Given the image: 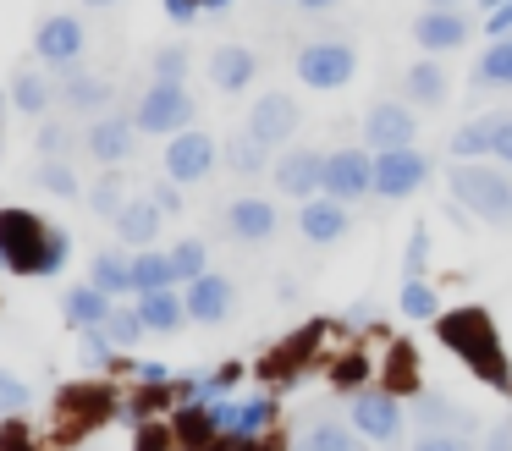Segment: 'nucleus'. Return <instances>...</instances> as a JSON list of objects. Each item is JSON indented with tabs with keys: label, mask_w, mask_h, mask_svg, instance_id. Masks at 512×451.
<instances>
[{
	"label": "nucleus",
	"mask_w": 512,
	"mask_h": 451,
	"mask_svg": "<svg viewBox=\"0 0 512 451\" xmlns=\"http://www.w3.org/2000/svg\"><path fill=\"white\" fill-rule=\"evenodd\" d=\"M56 94H61L67 110H83V116H105V105H111V83L94 77V72H72V66L61 72Z\"/></svg>",
	"instance_id": "obj_21"
},
{
	"label": "nucleus",
	"mask_w": 512,
	"mask_h": 451,
	"mask_svg": "<svg viewBox=\"0 0 512 451\" xmlns=\"http://www.w3.org/2000/svg\"><path fill=\"white\" fill-rule=\"evenodd\" d=\"M424 253H430V237H424V226H419V231H413V242H408V259H402V264H408V281H419V275H424V264H430Z\"/></svg>",
	"instance_id": "obj_45"
},
{
	"label": "nucleus",
	"mask_w": 512,
	"mask_h": 451,
	"mask_svg": "<svg viewBox=\"0 0 512 451\" xmlns=\"http://www.w3.org/2000/svg\"><path fill=\"white\" fill-rule=\"evenodd\" d=\"M358 374H364V363H358V358H353V363H342V369H336V380H342V385H353V380H358Z\"/></svg>",
	"instance_id": "obj_53"
},
{
	"label": "nucleus",
	"mask_w": 512,
	"mask_h": 451,
	"mask_svg": "<svg viewBox=\"0 0 512 451\" xmlns=\"http://www.w3.org/2000/svg\"><path fill=\"white\" fill-rule=\"evenodd\" d=\"M171 264H177V281H199L204 264H210V248H204L199 237H188V242H177V248H171Z\"/></svg>",
	"instance_id": "obj_37"
},
{
	"label": "nucleus",
	"mask_w": 512,
	"mask_h": 451,
	"mask_svg": "<svg viewBox=\"0 0 512 451\" xmlns=\"http://www.w3.org/2000/svg\"><path fill=\"white\" fill-rule=\"evenodd\" d=\"M490 154H496V160L512 171V110H501V116H490Z\"/></svg>",
	"instance_id": "obj_41"
},
{
	"label": "nucleus",
	"mask_w": 512,
	"mask_h": 451,
	"mask_svg": "<svg viewBox=\"0 0 512 451\" xmlns=\"http://www.w3.org/2000/svg\"><path fill=\"white\" fill-rule=\"evenodd\" d=\"M138 314L149 330H177L188 319V297H177V286H160V292H138Z\"/></svg>",
	"instance_id": "obj_22"
},
{
	"label": "nucleus",
	"mask_w": 512,
	"mask_h": 451,
	"mask_svg": "<svg viewBox=\"0 0 512 451\" xmlns=\"http://www.w3.org/2000/svg\"><path fill=\"white\" fill-rule=\"evenodd\" d=\"M430 11H463V0H424Z\"/></svg>",
	"instance_id": "obj_55"
},
{
	"label": "nucleus",
	"mask_w": 512,
	"mask_h": 451,
	"mask_svg": "<svg viewBox=\"0 0 512 451\" xmlns=\"http://www.w3.org/2000/svg\"><path fill=\"white\" fill-rule=\"evenodd\" d=\"M111 297H105L100 292V286H72V292H67V325L72 330H89V325H105V314H111Z\"/></svg>",
	"instance_id": "obj_25"
},
{
	"label": "nucleus",
	"mask_w": 512,
	"mask_h": 451,
	"mask_svg": "<svg viewBox=\"0 0 512 451\" xmlns=\"http://www.w3.org/2000/svg\"><path fill=\"white\" fill-rule=\"evenodd\" d=\"M446 83H452V77L441 72V61H413V66H408V77H402L408 99H413V105H424V110L446 105Z\"/></svg>",
	"instance_id": "obj_23"
},
{
	"label": "nucleus",
	"mask_w": 512,
	"mask_h": 451,
	"mask_svg": "<svg viewBox=\"0 0 512 451\" xmlns=\"http://www.w3.org/2000/svg\"><path fill=\"white\" fill-rule=\"evenodd\" d=\"M149 198H155V204L166 209V215H177V209H182V182H171V176H166V182L149 187Z\"/></svg>",
	"instance_id": "obj_47"
},
{
	"label": "nucleus",
	"mask_w": 512,
	"mask_h": 451,
	"mask_svg": "<svg viewBox=\"0 0 512 451\" xmlns=\"http://www.w3.org/2000/svg\"><path fill=\"white\" fill-rule=\"evenodd\" d=\"M325 193L342 198V204L375 193V154H369V149H336V154H325Z\"/></svg>",
	"instance_id": "obj_8"
},
{
	"label": "nucleus",
	"mask_w": 512,
	"mask_h": 451,
	"mask_svg": "<svg viewBox=\"0 0 512 451\" xmlns=\"http://www.w3.org/2000/svg\"><path fill=\"white\" fill-rule=\"evenodd\" d=\"M413 44L430 50V55L457 50V44H468V17H463V11H430V6H424L419 17H413Z\"/></svg>",
	"instance_id": "obj_15"
},
{
	"label": "nucleus",
	"mask_w": 512,
	"mask_h": 451,
	"mask_svg": "<svg viewBox=\"0 0 512 451\" xmlns=\"http://www.w3.org/2000/svg\"><path fill=\"white\" fill-rule=\"evenodd\" d=\"M441 341L490 385H507V358H501V341L490 330V314L485 308H457V314H441Z\"/></svg>",
	"instance_id": "obj_2"
},
{
	"label": "nucleus",
	"mask_w": 512,
	"mask_h": 451,
	"mask_svg": "<svg viewBox=\"0 0 512 451\" xmlns=\"http://www.w3.org/2000/svg\"><path fill=\"white\" fill-rule=\"evenodd\" d=\"M485 33H490V39H507V33H512V0H507V6H496V11H485Z\"/></svg>",
	"instance_id": "obj_49"
},
{
	"label": "nucleus",
	"mask_w": 512,
	"mask_h": 451,
	"mask_svg": "<svg viewBox=\"0 0 512 451\" xmlns=\"http://www.w3.org/2000/svg\"><path fill=\"white\" fill-rule=\"evenodd\" d=\"M424 176H430V160H424L419 149H386V154H375V193L380 198L419 193Z\"/></svg>",
	"instance_id": "obj_10"
},
{
	"label": "nucleus",
	"mask_w": 512,
	"mask_h": 451,
	"mask_svg": "<svg viewBox=\"0 0 512 451\" xmlns=\"http://www.w3.org/2000/svg\"><path fill=\"white\" fill-rule=\"evenodd\" d=\"M12 99H17V110H28V116H45L50 99H56V88H50L39 72H17L12 77Z\"/></svg>",
	"instance_id": "obj_31"
},
{
	"label": "nucleus",
	"mask_w": 512,
	"mask_h": 451,
	"mask_svg": "<svg viewBox=\"0 0 512 451\" xmlns=\"http://www.w3.org/2000/svg\"><path fill=\"white\" fill-rule=\"evenodd\" d=\"M292 6H298V11H309V17H320V11H331L336 0H292Z\"/></svg>",
	"instance_id": "obj_52"
},
{
	"label": "nucleus",
	"mask_w": 512,
	"mask_h": 451,
	"mask_svg": "<svg viewBox=\"0 0 512 451\" xmlns=\"http://www.w3.org/2000/svg\"><path fill=\"white\" fill-rule=\"evenodd\" d=\"M270 176H276V187L287 198H314L325 187V154L320 149H287L270 165Z\"/></svg>",
	"instance_id": "obj_14"
},
{
	"label": "nucleus",
	"mask_w": 512,
	"mask_h": 451,
	"mask_svg": "<svg viewBox=\"0 0 512 451\" xmlns=\"http://www.w3.org/2000/svg\"><path fill=\"white\" fill-rule=\"evenodd\" d=\"M226 6H232V0H204V11H226Z\"/></svg>",
	"instance_id": "obj_56"
},
{
	"label": "nucleus",
	"mask_w": 512,
	"mask_h": 451,
	"mask_svg": "<svg viewBox=\"0 0 512 451\" xmlns=\"http://www.w3.org/2000/svg\"><path fill=\"white\" fill-rule=\"evenodd\" d=\"M0 451H34V440L23 424H0Z\"/></svg>",
	"instance_id": "obj_50"
},
{
	"label": "nucleus",
	"mask_w": 512,
	"mask_h": 451,
	"mask_svg": "<svg viewBox=\"0 0 512 451\" xmlns=\"http://www.w3.org/2000/svg\"><path fill=\"white\" fill-rule=\"evenodd\" d=\"M232 303H237V286L226 281V275L204 270L199 281H188V319L193 325H221V319L232 314Z\"/></svg>",
	"instance_id": "obj_16"
},
{
	"label": "nucleus",
	"mask_w": 512,
	"mask_h": 451,
	"mask_svg": "<svg viewBox=\"0 0 512 451\" xmlns=\"http://www.w3.org/2000/svg\"><path fill=\"white\" fill-rule=\"evenodd\" d=\"M0 110H6V99H0Z\"/></svg>",
	"instance_id": "obj_59"
},
{
	"label": "nucleus",
	"mask_w": 512,
	"mask_h": 451,
	"mask_svg": "<svg viewBox=\"0 0 512 451\" xmlns=\"http://www.w3.org/2000/svg\"><path fill=\"white\" fill-rule=\"evenodd\" d=\"M248 132H254L259 143H270V149H281V143L298 132V99L292 94H259L254 110H248Z\"/></svg>",
	"instance_id": "obj_11"
},
{
	"label": "nucleus",
	"mask_w": 512,
	"mask_h": 451,
	"mask_svg": "<svg viewBox=\"0 0 512 451\" xmlns=\"http://www.w3.org/2000/svg\"><path fill=\"white\" fill-rule=\"evenodd\" d=\"M193 116H199V105H193L188 88H182V83H160V77L138 94V110H133L138 132H188Z\"/></svg>",
	"instance_id": "obj_5"
},
{
	"label": "nucleus",
	"mask_w": 512,
	"mask_h": 451,
	"mask_svg": "<svg viewBox=\"0 0 512 451\" xmlns=\"http://www.w3.org/2000/svg\"><path fill=\"white\" fill-rule=\"evenodd\" d=\"M34 143H39V154H45V160H56V154L72 149V127H61V121H45Z\"/></svg>",
	"instance_id": "obj_42"
},
{
	"label": "nucleus",
	"mask_w": 512,
	"mask_h": 451,
	"mask_svg": "<svg viewBox=\"0 0 512 451\" xmlns=\"http://www.w3.org/2000/svg\"><path fill=\"white\" fill-rule=\"evenodd\" d=\"M364 138H369V154L413 149V138H419L413 105H402V99H380V105H369V116H364Z\"/></svg>",
	"instance_id": "obj_7"
},
{
	"label": "nucleus",
	"mask_w": 512,
	"mask_h": 451,
	"mask_svg": "<svg viewBox=\"0 0 512 451\" xmlns=\"http://www.w3.org/2000/svg\"><path fill=\"white\" fill-rule=\"evenodd\" d=\"M226 160H232L237 176H265L270 171V143H259L254 132H232V143H226Z\"/></svg>",
	"instance_id": "obj_29"
},
{
	"label": "nucleus",
	"mask_w": 512,
	"mask_h": 451,
	"mask_svg": "<svg viewBox=\"0 0 512 451\" xmlns=\"http://www.w3.org/2000/svg\"><path fill=\"white\" fill-rule=\"evenodd\" d=\"M23 402H28V385L0 369V413H23Z\"/></svg>",
	"instance_id": "obj_44"
},
{
	"label": "nucleus",
	"mask_w": 512,
	"mask_h": 451,
	"mask_svg": "<svg viewBox=\"0 0 512 451\" xmlns=\"http://www.w3.org/2000/svg\"><path fill=\"white\" fill-rule=\"evenodd\" d=\"M402 314L408 319H441V297L424 281H402Z\"/></svg>",
	"instance_id": "obj_36"
},
{
	"label": "nucleus",
	"mask_w": 512,
	"mask_h": 451,
	"mask_svg": "<svg viewBox=\"0 0 512 451\" xmlns=\"http://www.w3.org/2000/svg\"><path fill=\"white\" fill-rule=\"evenodd\" d=\"M160 286H177V264H171V253L138 248V259H133V292H160Z\"/></svg>",
	"instance_id": "obj_28"
},
{
	"label": "nucleus",
	"mask_w": 512,
	"mask_h": 451,
	"mask_svg": "<svg viewBox=\"0 0 512 451\" xmlns=\"http://www.w3.org/2000/svg\"><path fill=\"white\" fill-rule=\"evenodd\" d=\"M83 6H116V0H83Z\"/></svg>",
	"instance_id": "obj_58"
},
{
	"label": "nucleus",
	"mask_w": 512,
	"mask_h": 451,
	"mask_svg": "<svg viewBox=\"0 0 512 451\" xmlns=\"http://www.w3.org/2000/svg\"><path fill=\"white\" fill-rule=\"evenodd\" d=\"M89 281L100 286L105 297H122V292H133V259H127L122 248H105L100 259H94Z\"/></svg>",
	"instance_id": "obj_26"
},
{
	"label": "nucleus",
	"mask_w": 512,
	"mask_h": 451,
	"mask_svg": "<svg viewBox=\"0 0 512 451\" xmlns=\"http://www.w3.org/2000/svg\"><path fill=\"white\" fill-rule=\"evenodd\" d=\"M254 77H259V55L248 50V44H215V55H210V83L221 88V94H243Z\"/></svg>",
	"instance_id": "obj_17"
},
{
	"label": "nucleus",
	"mask_w": 512,
	"mask_h": 451,
	"mask_svg": "<svg viewBox=\"0 0 512 451\" xmlns=\"http://www.w3.org/2000/svg\"><path fill=\"white\" fill-rule=\"evenodd\" d=\"M160 220H166V209H160L155 198H127L122 215H116V242H122V248H155Z\"/></svg>",
	"instance_id": "obj_19"
},
{
	"label": "nucleus",
	"mask_w": 512,
	"mask_h": 451,
	"mask_svg": "<svg viewBox=\"0 0 512 451\" xmlns=\"http://www.w3.org/2000/svg\"><path fill=\"white\" fill-rule=\"evenodd\" d=\"M34 182L45 187V193H61V198H78V193H83V182H78V171L67 165V154H61V160H45V165H39Z\"/></svg>",
	"instance_id": "obj_34"
},
{
	"label": "nucleus",
	"mask_w": 512,
	"mask_h": 451,
	"mask_svg": "<svg viewBox=\"0 0 512 451\" xmlns=\"http://www.w3.org/2000/svg\"><path fill=\"white\" fill-rule=\"evenodd\" d=\"M413 418H419L424 429H457V435L474 429V413L457 407V402H446V396H419V402H413Z\"/></svg>",
	"instance_id": "obj_24"
},
{
	"label": "nucleus",
	"mask_w": 512,
	"mask_h": 451,
	"mask_svg": "<svg viewBox=\"0 0 512 451\" xmlns=\"http://www.w3.org/2000/svg\"><path fill=\"white\" fill-rule=\"evenodd\" d=\"M347 226H353V215H347V204L342 198H303V209H298V231L309 242H336V237H347Z\"/></svg>",
	"instance_id": "obj_18"
},
{
	"label": "nucleus",
	"mask_w": 512,
	"mask_h": 451,
	"mask_svg": "<svg viewBox=\"0 0 512 451\" xmlns=\"http://www.w3.org/2000/svg\"><path fill=\"white\" fill-rule=\"evenodd\" d=\"M215 171V138L210 132H199V127H188V132H171V143H166V176L171 182H204V176Z\"/></svg>",
	"instance_id": "obj_9"
},
{
	"label": "nucleus",
	"mask_w": 512,
	"mask_h": 451,
	"mask_svg": "<svg viewBox=\"0 0 512 451\" xmlns=\"http://www.w3.org/2000/svg\"><path fill=\"white\" fill-rule=\"evenodd\" d=\"M485 451H512V424H496L485 435Z\"/></svg>",
	"instance_id": "obj_51"
},
{
	"label": "nucleus",
	"mask_w": 512,
	"mask_h": 451,
	"mask_svg": "<svg viewBox=\"0 0 512 451\" xmlns=\"http://www.w3.org/2000/svg\"><path fill=\"white\" fill-rule=\"evenodd\" d=\"M83 44H89V33H83V22L72 17V11H50V17L39 22V33H34V55L45 66H56V72L78 66Z\"/></svg>",
	"instance_id": "obj_6"
},
{
	"label": "nucleus",
	"mask_w": 512,
	"mask_h": 451,
	"mask_svg": "<svg viewBox=\"0 0 512 451\" xmlns=\"http://www.w3.org/2000/svg\"><path fill=\"white\" fill-rule=\"evenodd\" d=\"M413 451H468V435H457V429H424L413 440Z\"/></svg>",
	"instance_id": "obj_43"
},
{
	"label": "nucleus",
	"mask_w": 512,
	"mask_h": 451,
	"mask_svg": "<svg viewBox=\"0 0 512 451\" xmlns=\"http://www.w3.org/2000/svg\"><path fill=\"white\" fill-rule=\"evenodd\" d=\"M144 314H138V308H111V314H105V336L116 341V347H133L138 336H144Z\"/></svg>",
	"instance_id": "obj_35"
},
{
	"label": "nucleus",
	"mask_w": 512,
	"mask_h": 451,
	"mask_svg": "<svg viewBox=\"0 0 512 451\" xmlns=\"http://www.w3.org/2000/svg\"><path fill=\"white\" fill-rule=\"evenodd\" d=\"M479 6H485V11H496V6H507V0H479Z\"/></svg>",
	"instance_id": "obj_57"
},
{
	"label": "nucleus",
	"mask_w": 512,
	"mask_h": 451,
	"mask_svg": "<svg viewBox=\"0 0 512 451\" xmlns=\"http://www.w3.org/2000/svg\"><path fill=\"white\" fill-rule=\"evenodd\" d=\"M457 204H468L479 220L490 226H512V171L501 165H485V160H457V171L446 176Z\"/></svg>",
	"instance_id": "obj_3"
},
{
	"label": "nucleus",
	"mask_w": 512,
	"mask_h": 451,
	"mask_svg": "<svg viewBox=\"0 0 512 451\" xmlns=\"http://www.w3.org/2000/svg\"><path fill=\"white\" fill-rule=\"evenodd\" d=\"M133 143H138V121L133 116H116V110L94 116V127L83 132V149H89L100 165H122L127 154H133Z\"/></svg>",
	"instance_id": "obj_12"
},
{
	"label": "nucleus",
	"mask_w": 512,
	"mask_h": 451,
	"mask_svg": "<svg viewBox=\"0 0 512 451\" xmlns=\"http://www.w3.org/2000/svg\"><path fill=\"white\" fill-rule=\"evenodd\" d=\"M276 6H281V0H276Z\"/></svg>",
	"instance_id": "obj_60"
},
{
	"label": "nucleus",
	"mask_w": 512,
	"mask_h": 451,
	"mask_svg": "<svg viewBox=\"0 0 512 451\" xmlns=\"http://www.w3.org/2000/svg\"><path fill=\"white\" fill-rule=\"evenodd\" d=\"M353 429L369 440H380V446H391V440L402 435V407L391 391H358L353 396Z\"/></svg>",
	"instance_id": "obj_13"
},
{
	"label": "nucleus",
	"mask_w": 512,
	"mask_h": 451,
	"mask_svg": "<svg viewBox=\"0 0 512 451\" xmlns=\"http://www.w3.org/2000/svg\"><path fill=\"white\" fill-rule=\"evenodd\" d=\"M160 6H166V17L177 22V28H188V22L204 17V0H160Z\"/></svg>",
	"instance_id": "obj_46"
},
{
	"label": "nucleus",
	"mask_w": 512,
	"mask_h": 451,
	"mask_svg": "<svg viewBox=\"0 0 512 451\" xmlns=\"http://www.w3.org/2000/svg\"><path fill=\"white\" fill-rule=\"evenodd\" d=\"M276 226H281V215H276L270 198H237V204L226 209V231H232L237 242H265V237H276Z\"/></svg>",
	"instance_id": "obj_20"
},
{
	"label": "nucleus",
	"mask_w": 512,
	"mask_h": 451,
	"mask_svg": "<svg viewBox=\"0 0 512 451\" xmlns=\"http://www.w3.org/2000/svg\"><path fill=\"white\" fill-rule=\"evenodd\" d=\"M474 88H512V33L490 39V50L474 61Z\"/></svg>",
	"instance_id": "obj_27"
},
{
	"label": "nucleus",
	"mask_w": 512,
	"mask_h": 451,
	"mask_svg": "<svg viewBox=\"0 0 512 451\" xmlns=\"http://www.w3.org/2000/svg\"><path fill=\"white\" fill-rule=\"evenodd\" d=\"M89 204H94V215H111V220L122 215V204H127V198H122V171H105L100 182H94Z\"/></svg>",
	"instance_id": "obj_39"
},
{
	"label": "nucleus",
	"mask_w": 512,
	"mask_h": 451,
	"mask_svg": "<svg viewBox=\"0 0 512 451\" xmlns=\"http://www.w3.org/2000/svg\"><path fill=\"white\" fill-rule=\"evenodd\" d=\"M138 380H144V385H160V380H166V369H160V363H144V369H138Z\"/></svg>",
	"instance_id": "obj_54"
},
{
	"label": "nucleus",
	"mask_w": 512,
	"mask_h": 451,
	"mask_svg": "<svg viewBox=\"0 0 512 451\" xmlns=\"http://www.w3.org/2000/svg\"><path fill=\"white\" fill-rule=\"evenodd\" d=\"M265 413H270L265 402H243V407H237V402H221V407H215V424L232 429V435H259Z\"/></svg>",
	"instance_id": "obj_32"
},
{
	"label": "nucleus",
	"mask_w": 512,
	"mask_h": 451,
	"mask_svg": "<svg viewBox=\"0 0 512 451\" xmlns=\"http://www.w3.org/2000/svg\"><path fill=\"white\" fill-rule=\"evenodd\" d=\"M298 451H358V435L347 424H336V418H320V424H309Z\"/></svg>",
	"instance_id": "obj_30"
},
{
	"label": "nucleus",
	"mask_w": 512,
	"mask_h": 451,
	"mask_svg": "<svg viewBox=\"0 0 512 451\" xmlns=\"http://www.w3.org/2000/svg\"><path fill=\"white\" fill-rule=\"evenodd\" d=\"M358 72V50L353 39H309L298 50V83L303 88H347Z\"/></svg>",
	"instance_id": "obj_4"
},
{
	"label": "nucleus",
	"mask_w": 512,
	"mask_h": 451,
	"mask_svg": "<svg viewBox=\"0 0 512 451\" xmlns=\"http://www.w3.org/2000/svg\"><path fill=\"white\" fill-rule=\"evenodd\" d=\"M166 440H171L166 424H144V429H138V440H133V451H166Z\"/></svg>",
	"instance_id": "obj_48"
},
{
	"label": "nucleus",
	"mask_w": 512,
	"mask_h": 451,
	"mask_svg": "<svg viewBox=\"0 0 512 451\" xmlns=\"http://www.w3.org/2000/svg\"><path fill=\"white\" fill-rule=\"evenodd\" d=\"M149 72H155L160 83H182V77H188V50H182V44H160V50L149 55Z\"/></svg>",
	"instance_id": "obj_38"
},
{
	"label": "nucleus",
	"mask_w": 512,
	"mask_h": 451,
	"mask_svg": "<svg viewBox=\"0 0 512 451\" xmlns=\"http://www.w3.org/2000/svg\"><path fill=\"white\" fill-rule=\"evenodd\" d=\"M485 154H490V116L452 132V160H485Z\"/></svg>",
	"instance_id": "obj_33"
},
{
	"label": "nucleus",
	"mask_w": 512,
	"mask_h": 451,
	"mask_svg": "<svg viewBox=\"0 0 512 451\" xmlns=\"http://www.w3.org/2000/svg\"><path fill=\"white\" fill-rule=\"evenodd\" d=\"M72 237L34 215V209H0V270L12 275H56L67 270Z\"/></svg>",
	"instance_id": "obj_1"
},
{
	"label": "nucleus",
	"mask_w": 512,
	"mask_h": 451,
	"mask_svg": "<svg viewBox=\"0 0 512 451\" xmlns=\"http://www.w3.org/2000/svg\"><path fill=\"white\" fill-rule=\"evenodd\" d=\"M177 435L188 440V446H210V440L221 435V424H215V407H210V413H177Z\"/></svg>",
	"instance_id": "obj_40"
}]
</instances>
